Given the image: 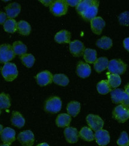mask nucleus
Returning a JSON list of instances; mask_svg holds the SVG:
<instances>
[{
	"label": "nucleus",
	"mask_w": 129,
	"mask_h": 146,
	"mask_svg": "<svg viewBox=\"0 0 129 146\" xmlns=\"http://www.w3.org/2000/svg\"><path fill=\"white\" fill-rule=\"evenodd\" d=\"M110 97L114 104L123 105L129 108V96L124 90L115 89L111 90Z\"/></svg>",
	"instance_id": "obj_1"
},
{
	"label": "nucleus",
	"mask_w": 129,
	"mask_h": 146,
	"mask_svg": "<svg viewBox=\"0 0 129 146\" xmlns=\"http://www.w3.org/2000/svg\"><path fill=\"white\" fill-rule=\"evenodd\" d=\"M1 74L6 81H13L18 76V70L16 65L10 62L5 64L1 70Z\"/></svg>",
	"instance_id": "obj_2"
},
{
	"label": "nucleus",
	"mask_w": 129,
	"mask_h": 146,
	"mask_svg": "<svg viewBox=\"0 0 129 146\" xmlns=\"http://www.w3.org/2000/svg\"><path fill=\"white\" fill-rule=\"evenodd\" d=\"M68 5L67 4L65 0H56L53 1L50 6L51 13L55 16L59 17L66 14Z\"/></svg>",
	"instance_id": "obj_3"
},
{
	"label": "nucleus",
	"mask_w": 129,
	"mask_h": 146,
	"mask_svg": "<svg viewBox=\"0 0 129 146\" xmlns=\"http://www.w3.org/2000/svg\"><path fill=\"white\" fill-rule=\"evenodd\" d=\"M108 70L112 74L121 75L124 74L127 70V65L121 59H112L109 61Z\"/></svg>",
	"instance_id": "obj_4"
},
{
	"label": "nucleus",
	"mask_w": 129,
	"mask_h": 146,
	"mask_svg": "<svg viewBox=\"0 0 129 146\" xmlns=\"http://www.w3.org/2000/svg\"><path fill=\"white\" fill-rule=\"evenodd\" d=\"M15 57L13 47L9 44L0 46V63H8Z\"/></svg>",
	"instance_id": "obj_5"
},
{
	"label": "nucleus",
	"mask_w": 129,
	"mask_h": 146,
	"mask_svg": "<svg viewBox=\"0 0 129 146\" xmlns=\"http://www.w3.org/2000/svg\"><path fill=\"white\" fill-rule=\"evenodd\" d=\"M62 101L57 96H53L48 99L44 105L45 111L50 113H57L62 108Z\"/></svg>",
	"instance_id": "obj_6"
},
{
	"label": "nucleus",
	"mask_w": 129,
	"mask_h": 146,
	"mask_svg": "<svg viewBox=\"0 0 129 146\" xmlns=\"http://www.w3.org/2000/svg\"><path fill=\"white\" fill-rule=\"evenodd\" d=\"M113 117L120 123H124L129 118V108L123 105L116 106L112 112Z\"/></svg>",
	"instance_id": "obj_7"
},
{
	"label": "nucleus",
	"mask_w": 129,
	"mask_h": 146,
	"mask_svg": "<svg viewBox=\"0 0 129 146\" xmlns=\"http://www.w3.org/2000/svg\"><path fill=\"white\" fill-rule=\"evenodd\" d=\"M99 1L95 0L93 4H92L89 7L86 9L83 13L79 15L86 21H91L92 19L96 17L98 12Z\"/></svg>",
	"instance_id": "obj_8"
},
{
	"label": "nucleus",
	"mask_w": 129,
	"mask_h": 146,
	"mask_svg": "<svg viewBox=\"0 0 129 146\" xmlns=\"http://www.w3.org/2000/svg\"><path fill=\"white\" fill-rule=\"evenodd\" d=\"M86 121L90 128L95 131L102 129L104 125L103 120L97 115L89 114L86 117Z\"/></svg>",
	"instance_id": "obj_9"
},
{
	"label": "nucleus",
	"mask_w": 129,
	"mask_h": 146,
	"mask_svg": "<svg viewBox=\"0 0 129 146\" xmlns=\"http://www.w3.org/2000/svg\"><path fill=\"white\" fill-rule=\"evenodd\" d=\"M17 139L24 146H32L34 143L35 137L31 131L26 130L19 133Z\"/></svg>",
	"instance_id": "obj_10"
},
{
	"label": "nucleus",
	"mask_w": 129,
	"mask_h": 146,
	"mask_svg": "<svg viewBox=\"0 0 129 146\" xmlns=\"http://www.w3.org/2000/svg\"><path fill=\"white\" fill-rule=\"evenodd\" d=\"M69 50L73 56L79 57L83 55L85 46L83 42L79 40L71 41L69 43Z\"/></svg>",
	"instance_id": "obj_11"
},
{
	"label": "nucleus",
	"mask_w": 129,
	"mask_h": 146,
	"mask_svg": "<svg viewBox=\"0 0 129 146\" xmlns=\"http://www.w3.org/2000/svg\"><path fill=\"white\" fill-rule=\"evenodd\" d=\"M95 139L98 145L105 146L110 142V135L107 130L100 129L95 132Z\"/></svg>",
	"instance_id": "obj_12"
},
{
	"label": "nucleus",
	"mask_w": 129,
	"mask_h": 146,
	"mask_svg": "<svg viewBox=\"0 0 129 146\" xmlns=\"http://www.w3.org/2000/svg\"><path fill=\"white\" fill-rule=\"evenodd\" d=\"M53 75L48 71H42L36 75V82L40 86H45L53 82Z\"/></svg>",
	"instance_id": "obj_13"
},
{
	"label": "nucleus",
	"mask_w": 129,
	"mask_h": 146,
	"mask_svg": "<svg viewBox=\"0 0 129 146\" xmlns=\"http://www.w3.org/2000/svg\"><path fill=\"white\" fill-rule=\"evenodd\" d=\"M91 29L96 35H101L103 28L105 26V22L101 17H96L90 21Z\"/></svg>",
	"instance_id": "obj_14"
},
{
	"label": "nucleus",
	"mask_w": 129,
	"mask_h": 146,
	"mask_svg": "<svg viewBox=\"0 0 129 146\" xmlns=\"http://www.w3.org/2000/svg\"><path fill=\"white\" fill-rule=\"evenodd\" d=\"M16 132L10 127H5L1 134V140L4 144L11 145L16 139Z\"/></svg>",
	"instance_id": "obj_15"
},
{
	"label": "nucleus",
	"mask_w": 129,
	"mask_h": 146,
	"mask_svg": "<svg viewBox=\"0 0 129 146\" xmlns=\"http://www.w3.org/2000/svg\"><path fill=\"white\" fill-rule=\"evenodd\" d=\"M5 14L9 19H13L20 13L21 6L17 3H11L5 7Z\"/></svg>",
	"instance_id": "obj_16"
},
{
	"label": "nucleus",
	"mask_w": 129,
	"mask_h": 146,
	"mask_svg": "<svg viewBox=\"0 0 129 146\" xmlns=\"http://www.w3.org/2000/svg\"><path fill=\"white\" fill-rule=\"evenodd\" d=\"M64 135L66 140L71 144L75 143L78 141L79 137L78 130L72 127H67L64 131Z\"/></svg>",
	"instance_id": "obj_17"
},
{
	"label": "nucleus",
	"mask_w": 129,
	"mask_h": 146,
	"mask_svg": "<svg viewBox=\"0 0 129 146\" xmlns=\"http://www.w3.org/2000/svg\"><path fill=\"white\" fill-rule=\"evenodd\" d=\"M76 72L79 77L85 78L90 76L91 72V69L88 64L80 61L77 64Z\"/></svg>",
	"instance_id": "obj_18"
},
{
	"label": "nucleus",
	"mask_w": 129,
	"mask_h": 146,
	"mask_svg": "<svg viewBox=\"0 0 129 146\" xmlns=\"http://www.w3.org/2000/svg\"><path fill=\"white\" fill-rule=\"evenodd\" d=\"M71 33L66 30H61L54 36V40L58 43H70L71 42Z\"/></svg>",
	"instance_id": "obj_19"
},
{
	"label": "nucleus",
	"mask_w": 129,
	"mask_h": 146,
	"mask_svg": "<svg viewBox=\"0 0 129 146\" xmlns=\"http://www.w3.org/2000/svg\"><path fill=\"white\" fill-rule=\"evenodd\" d=\"M71 117L68 114L62 113L58 115L56 120V123L58 127H68L71 123Z\"/></svg>",
	"instance_id": "obj_20"
},
{
	"label": "nucleus",
	"mask_w": 129,
	"mask_h": 146,
	"mask_svg": "<svg viewBox=\"0 0 129 146\" xmlns=\"http://www.w3.org/2000/svg\"><path fill=\"white\" fill-rule=\"evenodd\" d=\"M11 122L12 125L18 127V128H21L25 124V120L20 113L18 111H13L12 113Z\"/></svg>",
	"instance_id": "obj_21"
},
{
	"label": "nucleus",
	"mask_w": 129,
	"mask_h": 146,
	"mask_svg": "<svg viewBox=\"0 0 129 146\" xmlns=\"http://www.w3.org/2000/svg\"><path fill=\"white\" fill-rule=\"evenodd\" d=\"M109 60L106 57L97 58L94 63V68L97 72H101L108 68Z\"/></svg>",
	"instance_id": "obj_22"
},
{
	"label": "nucleus",
	"mask_w": 129,
	"mask_h": 146,
	"mask_svg": "<svg viewBox=\"0 0 129 146\" xmlns=\"http://www.w3.org/2000/svg\"><path fill=\"white\" fill-rule=\"evenodd\" d=\"M67 111L69 115L72 117H76L80 111V103L77 101H71L67 106Z\"/></svg>",
	"instance_id": "obj_23"
},
{
	"label": "nucleus",
	"mask_w": 129,
	"mask_h": 146,
	"mask_svg": "<svg viewBox=\"0 0 129 146\" xmlns=\"http://www.w3.org/2000/svg\"><path fill=\"white\" fill-rule=\"evenodd\" d=\"M79 135L86 141H92L95 139V134L90 127H83L79 132Z\"/></svg>",
	"instance_id": "obj_24"
},
{
	"label": "nucleus",
	"mask_w": 129,
	"mask_h": 146,
	"mask_svg": "<svg viewBox=\"0 0 129 146\" xmlns=\"http://www.w3.org/2000/svg\"><path fill=\"white\" fill-rule=\"evenodd\" d=\"M108 82V84L111 88H118L121 83V79L120 75L112 74V73L107 72Z\"/></svg>",
	"instance_id": "obj_25"
},
{
	"label": "nucleus",
	"mask_w": 129,
	"mask_h": 146,
	"mask_svg": "<svg viewBox=\"0 0 129 146\" xmlns=\"http://www.w3.org/2000/svg\"><path fill=\"white\" fill-rule=\"evenodd\" d=\"M112 40L108 36H103L96 42V46L102 49L108 50L112 46Z\"/></svg>",
	"instance_id": "obj_26"
},
{
	"label": "nucleus",
	"mask_w": 129,
	"mask_h": 146,
	"mask_svg": "<svg viewBox=\"0 0 129 146\" xmlns=\"http://www.w3.org/2000/svg\"><path fill=\"white\" fill-rule=\"evenodd\" d=\"M83 55L85 62L88 64H94L97 59V52L95 49L85 48Z\"/></svg>",
	"instance_id": "obj_27"
},
{
	"label": "nucleus",
	"mask_w": 129,
	"mask_h": 146,
	"mask_svg": "<svg viewBox=\"0 0 129 146\" xmlns=\"http://www.w3.org/2000/svg\"><path fill=\"white\" fill-rule=\"evenodd\" d=\"M17 28L18 32L22 35H28L31 31V27L27 22L24 21L18 22Z\"/></svg>",
	"instance_id": "obj_28"
},
{
	"label": "nucleus",
	"mask_w": 129,
	"mask_h": 146,
	"mask_svg": "<svg viewBox=\"0 0 129 146\" xmlns=\"http://www.w3.org/2000/svg\"><path fill=\"white\" fill-rule=\"evenodd\" d=\"M12 47H13L15 55L16 54V55L21 56L23 54H26L27 52L26 46L21 41H16L14 42Z\"/></svg>",
	"instance_id": "obj_29"
},
{
	"label": "nucleus",
	"mask_w": 129,
	"mask_h": 146,
	"mask_svg": "<svg viewBox=\"0 0 129 146\" xmlns=\"http://www.w3.org/2000/svg\"><path fill=\"white\" fill-rule=\"evenodd\" d=\"M17 23L13 19H8L4 23V29L5 32L9 33H15L17 31Z\"/></svg>",
	"instance_id": "obj_30"
},
{
	"label": "nucleus",
	"mask_w": 129,
	"mask_h": 146,
	"mask_svg": "<svg viewBox=\"0 0 129 146\" xmlns=\"http://www.w3.org/2000/svg\"><path fill=\"white\" fill-rule=\"evenodd\" d=\"M53 82L62 86H66L69 83L68 77L64 74H54L53 77Z\"/></svg>",
	"instance_id": "obj_31"
},
{
	"label": "nucleus",
	"mask_w": 129,
	"mask_h": 146,
	"mask_svg": "<svg viewBox=\"0 0 129 146\" xmlns=\"http://www.w3.org/2000/svg\"><path fill=\"white\" fill-rule=\"evenodd\" d=\"M97 92L101 95H106L109 92H111V88L106 80H103L99 82L97 84Z\"/></svg>",
	"instance_id": "obj_32"
},
{
	"label": "nucleus",
	"mask_w": 129,
	"mask_h": 146,
	"mask_svg": "<svg viewBox=\"0 0 129 146\" xmlns=\"http://www.w3.org/2000/svg\"><path fill=\"white\" fill-rule=\"evenodd\" d=\"M22 64L28 68H31L35 63V59L32 54H24L20 56Z\"/></svg>",
	"instance_id": "obj_33"
},
{
	"label": "nucleus",
	"mask_w": 129,
	"mask_h": 146,
	"mask_svg": "<svg viewBox=\"0 0 129 146\" xmlns=\"http://www.w3.org/2000/svg\"><path fill=\"white\" fill-rule=\"evenodd\" d=\"M10 106L11 102L9 95L1 93L0 94V109H8Z\"/></svg>",
	"instance_id": "obj_34"
},
{
	"label": "nucleus",
	"mask_w": 129,
	"mask_h": 146,
	"mask_svg": "<svg viewBox=\"0 0 129 146\" xmlns=\"http://www.w3.org/2000/svg\"><path fill=\"white\" fill-rule=\"evenodd\" d=\"M95 0H83L81 1L76 7V10L79 15H81L83 12L92 4H93Z\"/></svg>",
	"instance_id": "obj_35"
},
{
	"label": "nucleus",
	"mask_w": 129,
	"mask_h": 146,
	"mask_svg": "<svg viewBox=\"0 0 129 146\" xmlns=\"http://www.w3.org/2000/svg\"><path fill=\"white\" fill-rule=\"evenodd\" d=\"M116 143L120 146H129V138L127 133L125 131L122 132Z\"/></svg>",
	"instance_id": "obj_36"
},
{
	"label": "nucleus",
	"mask_w": 129,
	"mask_h": 146,
	"mask_svg": "<svg viewBox=\"0 0 129 146\" xmlns=\"http://www.w3.org/2000/svg\"><path fill=\"white\" fill-rule=\"evenodd\" d=\"M118 21L121 25L129 26V11H124L118 16Z\"/></svg>",
	"instance_id": "obj_37"
},
{
	"label": "nucleus",
	"mask_w": 129,
	"mask_h": 146,
	"mask_svg": "<svg viewBox=\"0 0 129 146\" xmlns=\"http://www.w3.org/2000/svg\"><path fill=\"white\" fill-rule=\"evenodd\" d=\"M81 0H66V2L68 5L71 6V7H77V5L80 3Z\"/></svg>",
	"instance_id": "obj_38"
},
{
	"label": "nucleus",
	"mask_w": 129,
	"mask_h": 146,
	"mask_svg": "<svg viewBox=\"0 0 129 146\" xmlns=\"http://www.w3.org/2000/svg\"><path fill=\"white\" fill-rule=\"evenodd\" d=\"M7 15H6L4 12L0 11V25L4 24L5 22L7 21Z\"/></svg>",
	"instance_id": "obj_39"
},
{
	"label": "nucleus",
	"mask_w": 129,
	"mask_h": 146,
	"mask_svg": "<svg viewBox=\"0 0 129 146\" xmlns=\"http://www.w3.org/2000/svg\"><path fill=\"white\" fill-rule=\"evenodd\" d=\"M123 46L129 52V37L126 38L123 41Z\"/></svg>",
	"instance_id": "obj_40"
},
{
	"label": "nucleus",
	"mask_w": 129,
	"mask_h": 146,
	"mask_svg": "<svg viewBox=\"0 0 129 146\" xmlns=\"http://www.w3.org/2000/svg\"><path fill=\"white\" fill-rule=\"evenodd\" d=\"M42 4H44L46 6H50L53 1H46V0H41L40 1Z\"/></svg>",
	"instance_id": "obj_41"
},
{
	"label": "nucleus",
	"mask_w": 129,
	"mask_h": 146,
	"mask_svg": "<svg viewBox=\"0 0 129 146\" xmlns=\"http://www.w3.org/2000/svg\"><path fill=\"white\" fill-rule=\"evenodd\" d=\"M124 89H125V90H124V91L126 92V94L128 95V96H129V83L125 86Z\"/></svg>",
	"instance_id": "obj_42"
},
{
	"label": "nucleus",
	"mask_w": 129,
	"mask_h": 146,
	"mask_svg": "<svg viewBox=\"0 0 129 146\" xmlns=\"http://www.w3.org/2000/svg\"><path fill=\"white\" fill-rule=\"evenodd\" d=\"M36 146H49V145H48V144H47L46 143H44L40 144H38V145H36Z\"/></svg>",
	"instance_id": "obj_43"
},
{
	"label": "nucleus",
	"mask_w": 129,
	"mask_h": 146,
	"mask_svg": "<svg viewBox=\"0 0 129 146\" xmlns=\"http://www.w3.org/2000/svg\"><path fill=\"white\" fill-rule=\"evenodd\" d=\"M3 130V126L1 124H0V135L1 134Z\"/></svg>",
	"instance_id": "obj_44"
},
{
	"label": "nucleus",
	"mask_w": 129,
	"mask_h": 146,
	"mask_svg": "<svg viewBox=\"0 0 129 146\" xmlns=\"http://www.w3.org/2000/svg\"><path fill=\"white\" fill-rule=\"evenodd\" d=\"M0 146H10V145L7 144H3L0 145Z\"/></svg>",
	"instance_id": "obj_45"
},
{
	"label": "nucleus",
	"mask_w": 129,
	"mask_h": 146,
	"mask_svg": "<svg viewBox=\"0 0 129 146\" xmlns=\"http://www.w3.org/2000/svg\"><path fill=\"white\" fill-rule=\"evenodd\" d=\"M1 109H0V114H1Z\"/></svg>",
	"instance_id": "obj_46"
}]
</instances>
